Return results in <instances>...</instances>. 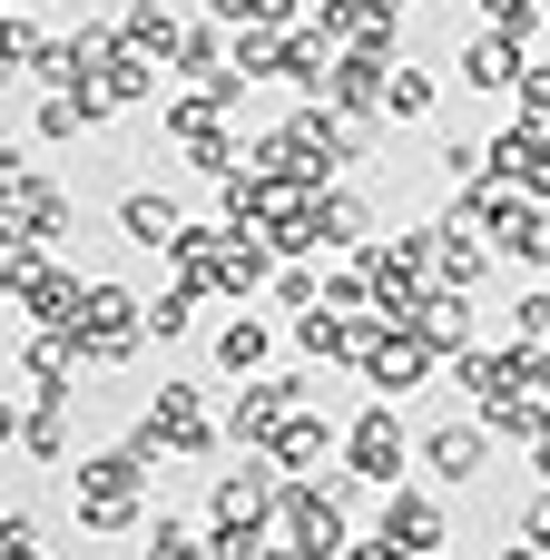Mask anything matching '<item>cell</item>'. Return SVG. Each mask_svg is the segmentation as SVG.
I'll list each match as a JSON object with an SVG mask.
<instances>
[{
    "instance_id": "cell-23",
    "label": "cell",
    "mask_w": 550,
    "mask_h": 560,
    "mask_svg": "<svg viewBox=\"0 0 550 560\" xmlns=\"http://www.w3.org/2000/svg\"><path fill=\"white\" fill-rule=\"evenodd\" d=\"M217 256H226V217H187V236L167 246V276L197 285V295H217Z\"/></svg>"
},
{
    "instance_id": "cell-27",
    "label": "cell",
    "mask_w": 550,
    "mask_h": 560,
    "mask_svg": "<svg viewBox=\"0 0 550 560\" xmlns=\"http://www.w3.org/2000/svg\"><path fill=\"white\" fill-rule=\"evenodd\" d=\"M492 246L522 256V266H550V197H512V217L492 226Z\"/></svg>"
},
{
    "instance_id": "cell-38",
    "label": "cell",
    "mask_w": 550,
    "mask_h": 560,
    "mask_svg": "<svg viewBox=\"0 0 550 560\" xmlns=\"http://www.w3.org/2000/svg\"><path fill=\"white\" fill-rule=\"evenodd\" d=\"M10 226H20V236H39V246H59V236L79 226V207H69V187H49V197H39V207H20Z\"/></svg>"
},
{
    "instance_id": "cell-24",
    "label": "cell",
    "mask_w": 550,
    "mask_h": 560,
    "mask_svg": "<svg viewBox=\"0 0 550 560\" xmlns=\"http://www.w3.org/2000/svg\"><path fill=\"white\" fill-rule=\"evenodd\" d=\"M167 79H187V89H207V79H226V20H217V10H197V20H187V39H177V59H167Z\"/></svg>"
},
{
    "instance_id": "cell-42",
    "label": "cell",
    "mask_w": 550,
    "mask_h": 560,
    "mask_svg": "<svg viewBox=\"0 0 550 560\" xmlns=\"http://www.w3.org/2000/svg\"><path fill=\"white\" fill-rule=\"evenodd\" d=\"M20 433H30V384L10 374V384H0V443H20Z\"/></svg>"
},
{
    "instance_id": "cell-37",
    "label": "cell",
    "mask_w": 550,
    "mask_h": 560,
    "mask_svg": "<svg viewBox=\"0 0 550 560\" xmlns=\"http://www.w3.org/2000/svg\"><path fill=\"white\" fill-rule=\"evenodd\" d=\"M138 560H217V541H207L197 522H148V551Z\"/></svg>"
},
{
    "instance_id": "cell-31",
    "label": "cell",
    "mask_w": 550,
    "mask_h": 560,
    "mask_svg": "<svg viewBox=\"0 0 550 560\" xmlns=\"http://www.w3.org/2000/svg\"><path fill=\"white\" fill-rule=\"evenodd\" d=\"M226 69H246V79H285V30H226Z\"/></svg>"
},
{
    "instance_id": "cell-15",
    "label": "cell",
    "mask_w": 550,
    "mask_h": 560,
    "mask_svg": "<svg viewBox=\"0 0 550 560\" xmlns=\"http://www.w3.org/2000/svg\"><path fill=\"white\" fill-rule=\"evenodd\" d=\"M79 295H89V276H69V266H39V276H30L10 305H20V325H30V335H69V325H79Z\"/></svg>"
},
{
    "instance_id": "cell-10",
    "label": "cell",
    "mask_w": 550,
    "mask_h": 560,
    "mask_svg": "<svg viewBox=\"0 0 550 560\" xmlns=\"http://www.w3.org/2000/svg\"><path fill=\"white\" fill-rule=\"evenodd\" d=\"M522 69H531V59H522V39L482 20V30L463 39V59H453V89H472V98H512V89H522Z\"/></svg>"
},
{
    "instance_id": "cell-30",
    "label": "cell",
    "mask_w": 550,
    "mask_h": 560,
    "mask_svg": "<svg viewBox=\"0 0 550 560\" xmlns=\"http://www.w3.org/2000/svg\"><path fill=\"white\" fill-rule=\"evenodd\" d=\"M433 98H443V79H433V69H413V59H394V89H384V118L423 128V118H433Z\"/></svg>"
},
{
    "instance_id": "cell-18",
    "label": "cell",
    "mask_w": 550,
    "mask_h": 560,
    "mask_svg": "<svg viewBox=\"0 0 550 560\" xmlns=\"http://www.w3.org/2000/svg\"><path fill=\"white\" fill-rule=\"evenodd\" d=\"M413 335H423V345H433V354L453 364V354H472V335H482V315H472V295H463V285H433V295L413 305Z\"/></svg>"
},
{
    "instance_id": "cell-35",
    "label": "cell",
    "mask_w": 550,
    "mask_h": 560,
    "mask_svg": "<svg viewBox=\"0 0 550 560\" xmlns=\"http://www.w3.org/2000/svg\"><path fill=\"white\" fill-rule=\"evenodd\" d=\"M49 197V177H39V158L30 148H0V217H20V207H39Z\"/></svg>"
},
{
    "instance_id": "cell-5",
    "label": "cell",
    "mask_w": 550,
    "mask_h": 560,
    "mask_svg": "<svg viewBox=\"0 0 550 560\" xmlns=\"http://www.w3.org/2000/svg\"><path fill=\"white\" fill-rule=\"evenodd\" d=\"M276 502H285V472L266 453H236V472H217L207 492V532H276Z\"/></svg>"
},
{
    "instance_id": "cell-2",
    "label": "cell",
    "mask_w": 550,
    "mask_h": 560,
    "mask_svg": "<svg viewBox=\"0 0 550 560\" xmlns=\"http://www.w3.org/2000/svg\"><path fill=\"white\" fill-rule=\"evenodd\" d=\"M217 443H226V423L207 413V384H187V374H167V394H148V413L128 423L138 463H207Z\"/></svg>"
},
{
    "instance_id": "cell-28",
    "label": "cell",
    "mask_w": 550,
    "mask_h": 560,
    "mask_svg": "<svg viewBox=\"0 0 550 560\" xmlns=\"http://www.w3.org/2000/svg\"><path fill=\"white\" fill-rule=\"evenodd\" d=\"M266 354H276V335H266V315H226L217 325V374H266Z\"/></svg>"
},
{
    "instance_id": "cell-22",
    "label": "cell",
    "mask_w": 550,
    "mask_h": 560,
    "mask_svg": "<svg viewBox=\"0 0 550 560\" xmlns=\"http://www.w3.org/2000/svg\"><path fill=\"white\" fill-rule=\"evenodd\" d=\"M482 276H492V236L443 217V226H433V285H463V295H472Z\"/></svg>"
},
{
    "instance_id": "cell-3",
    "label": "cell",
    "mask_w": 550,
    "mask_h": 560,
    "mask_svg": "<svg viewBox=\"0 0 550 560\" xmlns=\"http://www.w3.org/2000/svg\"><path fill=\"white\" fill-rule=\"evenodd\" d=\"M69 345L89 354V374H118V364H138V354H148V295H138V285H118V276H89Z\"/></svg>"
},
{
    "instance_id": "cell-7",
    "label": "cell",
    "mask_w": 550,
    "mask_h": 560,
    "mask_svg": "<svg viewBox=\"0 0 550 560\" xmlns=\"http://www.w3.org/2000/svg\"><path fill=\"white\" fill-rule=\"evenodd\" d=\"M433 364H443V354H433V345L413 335V315H384V335L364 345V364H354V374H364V384H374L384 404H403L413 384H433Z\"/></svg>"
},
{
    "instance_id": "cell-9",
    "label": "cell",
    "mask_w": 550,
    "mask_h": 560,
    "mask_svg": "<svg viewBox=\"0 0 550 560\" xmlns=\"http://www.w3.org/2000/svg\"><path fill=\"white\" fill-rule=\"evenodd\" d=\"M413 472H423L433 492L482 482V472H492V423H482V413H472V423H433V433L413 443Z\"/></svg>"
},
{
    "instance_id": "cell-4",
    "label": "cell",
    "mask_w": 550,
    "mask_h": 560,
    "mask_svg": "<svg viewBox=\"0 0 550 560\" xmlns=\"http://www.w3.org/2000/svg\"><path fill=\"white\" fill-rule=\"evenodd\" d=\"M364 276H374V305L384 315H413L433 295V226H394L364 246Z\"/></svg>"
},
{
    "instance_id": "cell-40",
    "label": "cell",
    "mask_w": 550,
    "mask_h": 560,
    "mask_svg": "<svg viewBox=\"0 0 550 560\" xmlns=\"http://www.w3.org/2000/svg\"><path fill=\"white\" fill-rule=\"evenodd\" d=\"M49 541H39V522L30 512H0V560H39Z\"/></svg>"
},
{
    "instance_id": "cell-36",
    "label": "cell",
    "mask_w": 550,
    "mask_h": 560,
    "mask_svg": "<svg viewBox=\"0 0 550 560\" xmlns=\"http://www.w3.org/2000/svg\"><path fill=\"white\" fill-rule=\"evenodd\" d=\"M226 30H295V20H315L305 0H207Z\"/></svg>"
},
{
    "instance_id": "cell-20",
    "label": "cell",
    "mask_w": 550,
    "mask_h": 560,
    "mask_svg": "<svg viewBox=\"0 0 550 560\" xmlns=\"http://www.w3.org/2000/svg\"><path fill=\"white\" fill-rule=\"evenodd\" d=\"M344 49H374V59H394V20H403V0H325L315 10Z\"/></svg>"
},
{
    "instance_id": "cell-47",
    "label": "cell",
    "mask_w": 550,
    "mask_h": 560,
    "mask_svg": "<svg viewBox=\"0 0 550 560\" xmlns=\"http://www.w3.org/2000/svg\"><path fill=\"white\" fill-rule=\"evenodd\" d=\"M423 560H472V551H423Z\"/></svg>"
},
{
    "instance_id": "cell-34",
    "label": "cell",
    "mask_w": 550,
    "mask_h": 560,
    "mask_svg": "<svg viewBox=\"0 0 550 560\" xmlns=\"http://www.w3.org/2000/svg\"><path fill=\"white\" fill-rule=\"evenodd\" d=\"M187 325H197V285H177V276H167V285L148 295V345H177Z\"/></svg>"
},
{
    "instance_id": "cell-39",
    "label": "cell",
    "mask_w": 550,
    "mask_h": 560,
    "mask_svg": "<svg viewBox=\"0 0 550 560\" xmlns=\"http://www.w3.org/2000/svg\"><path fill=\"white\" fill-rule=\"evenodd\" d=\"M512 345H550V285H531V295L512 305Z\"/></svg>"
},
{
    "instance_id": "cell-21",
    "label": "cell",
    "mask_w": 550,
    "mask_h": 560,
    "mask_svg": "<svg viewBox=\"0 0 550 560\" xmlns=\"http://www.w3.org/2000/svg\"><path fill=\"white\" fill-rule=\"evenodd\" d=\"M118 39H128V30H118ZM89 89L108 98V118H118V108H148V98L167 89V59H148V49H118V59H108Z\"/></svg>"
},
{
    "instance_id": "cell-26",
    "label": "cell",
    "mask_w": 550,
    "mask_h": 560,
    "mask_svg": "<svg viewBox=\"0 0 550 560\" xmlns=\"http://www.w3.org/2000/svg\"><path fill=\"white\" fill-rule=\"evenodd\" d=\"M217 128H236V118L217 108V89H187V79H177V89H167V138H177V158H187V148H207Z\"/></svg>"
},
{
    "instance_id": "cell-12",
    "label": "cell",
    "mask_w": 550,
    "mask_h": 560,
    "mask_svg": "<svg viewBox=\"0 0 550 560\" xmlns=\"http://www.w3.org/2000/svg\"><path fill=\"white\" fill-rule=\"evenodd\" d=\"M374 236H384V226H374V197H364V187H344V177L315 187V246H325V256H364Z\"/></svg>"
},
{
    "instance_id": "cell-1",
    "label": "cell",
    "mask_w": 550,
    "mask_h": 560,
    "mask_svg": "<svg viewBox=\"0 0 550 560\" xmlns=\"http://www.w3.org/2000/svg\"><path fill=\"white\" fill-rule=\"evenodd\" d=\"M148 482H157V463H138L128 443H108V453H79V463H69L79 532H148Z\"/></svg>"
},
{
    "instance_id": "cell-6",
    "label": "cell",
    "mask_w": 550,
    "mask_h": 560,
    "mask_svg": "<svg viewBox=\"0 0 550 560\" xmlns=\"http://www.w3.org/2000/svg\"><path fill=\"white\" fill-rule=\"evenodd\" d=\"M374 532L394 541V551H453V512H443V492L433 482H394V492H374Z\"/></svg>"
},
{
    "instance_id": "cell-25",
    "label": "cell",
    "mask_w": 550,
    "mask_h": 560,
    "mask_svg": "<svg viewBox=\"0 0 550 560\" xmlns=\"http://www.w3.org/2000/svg\"><path fill=\"white\" fill-rule=\"evenodd\" d=\"M118 30H128V49H148V59H177V39H187V10H177V0H128V10H118Z\"/></svg>"
},
{
    "instance_id": "cell-14",
    "label": "cell",
    "mask_w": 550,
    "mask_h": 560,
    "mask_svg": "<svg viewBox=\"0 0 550 560\" xmlns=\"http://www.w3.org/2000/svg\"><path fill=\"white\" fill-rule=\"evenodd\" d=\"M384 89H394V59H374V49H344L335 59V79H325V108H344V118H384Z\"/></svg>"
},
{
    "instance_id": "cell-29",
    "label": "cell",
    "mask_w": 550,
    "mask_h": 560,
    "mask_svg": "<svg viewBox=\"0 0 550 560\" xmlns=\"http://www.w3.org/2000/svg\"><path fill=\"white\" fill-rule=\"evenodd\" d=\"M30 128H39L49 148H69V138H89V128H98V108H89L79 89H39V108H30Z\"/></svg>"
},
{
    "instance_id": "cell-41",
    "label": "cell",
    "mask_w": 550,
    "mask_h": 560,
    "mask_svg": "<svg viewBox=\"0 0 550 560\" xmlns=\"http://www.w3.org/2000/svg\"><path fill=\"white\" fill-rule=\"evenodd\" d=\"M512 108H522V118H550V59H531V69H522V89H512Z\"/></svg>"
},
{
    "instance_id": "cell-44",
    "label": "cell",
    "mask_w": 550,
    "mask_h": 560,
    "mask_svg": "<svg viewBox=\"0 0 550 560\" xmlns=\"http://www.w3.org/2000/svg\"><path fill=\"white\" fill-rule=\"evenodd\" d=\"M344 560H413V551H394L384 532H354V551H344Z\"/></svg>"
},
{
    "instance_id": "cell-33",
    "label": "cell",
    "mask_w": 550,
    "mask_h": 560,
    "mask_svg": "<svg viewBox=\"0 0 550 560\" xmlns=\"http://www.w3.org/2000/svg\"><path fill=\"white\" fill-rule=\"evenodd\" d=\"M325 305H335V315H374V276H364V256H325Z\"/></svg>"
},
{
    "instance_id": "cell-16",
    "label": "cell",
    "mask_w": 550,
    "mask_h": 560,
    "mask_svg": "<svg viewBox=\"0 0 550 560\" xmlns=\"http://www.w3.org/2000/svg\"><path fill=\"white\" fill-rule=\"evenodd\" d=\"M118 236L148 246V256H167V246L187 236V207H177L167 187H128V197H118Z\"/></svg>"
},
{
    "instance_id": "cell-8",
    "label": "cell",
    "mask_w": 550,
    "mask_h": 560,
    "mask_svg": "<svg viewBox=\"0 0 550 560\" xmlns=\"http://www.w3.org/2000/svg\"><path fill=\"white\" fill-rule=\"evenodd\" d=\"M344 463H354L374 492H394V482H403V463H413V443H403V404H384V394H374V404L344 423Z\"/></svg>"
},
{
    "instance_id": "cell-45",
    "label": "cell",
    "mask_w": 550,
    "mask_h": 560,
    "mask_svg": "<svg viewBox=\"0 0 550 560\" xmlns=\"http://www.w3.org/2000/svg\"><path fill=\"white\" fill-rule=\"evenodd\" d=\"M10 30H20V10L0 0V89H10Z\"/></svg>"
},
{
    "instance_id": "cell-43",
    "label": "cell",
    "mask_w": 550,
    "mask_h": 560,
    "mask_svg": "<svg viewBox=\"0 0 550 560\" xmlns=\"http://www.w3.org/2000/svg\"><path fill=\"white\" fill-rule=\"evenodd\" d=\"M522 541H531V551H550V482L531 492V512H522Z\"/></svg>"
},
{
    "instance_id": "cell-48",
    "label": "cell",
    "mask_w": 550,
    "mask_h": 560,
    "mask_svg": "<svg viewBox=\"0 0 550 560\" xmlns=\"http://www.w3.org/2000/svg\"><path fill=\"white\" fill-rule=\"evenodd\" d=\"M0 236H10V217H0Z\"/></svg>"
},
{
    "instance_id": "cell-17",
    "label": "cell",
    "mask_w": 550,
    "mask_h": 560,
    "mask_svg": "<svg viewBox=\"0 0 550 560\" xmlns=\"http://www.w3.org/2000/svg\"><path fill=\"white\" fill-rule=\"evenodd\" d=\"M276 266H285V256H276V236H256V226H226L217 295H236V305H246V295H266V285H276Z\"/></svg>"
},
{
    "instance_id": "cell-32",
    "label": "cell",
    "mask_w": 550,
    "mask_h": 560,
    "mask_svg": "<svg viewBox=\"0 0 550 560\" xmlns=\"http://www.w3.org/2000/svg\"><path fill=\"white\" fill-rule=\"evenodd\" d=\"M266 295H276V315H315V305H325V266H305V256H285Z\"/></svg>"
},
{
    "instance_id": "cell-11",
    "label": "cell",
    "mask_w": 550,
    "mask_h": 560,
    "mask_svg": "<svg viewBox=\"0 0 550 560\" xmlns=\"http://www.w3.org/2000/svg\"><path fill=\"white\" fill-rule=\"evenodd\" d=\"M374 335H384V305H374V315H335V305L295 315V354H305V364H364Z\"/></svg>"
},
{
    "instance_id": "cell-49",
    "label": "cell",
    "mask_w": 550,
    "mask_h": 560,
    "mask_svg": "<svg viewBox=\"0 0 550 560\" xmlns=\"http://www.w3.org/2000/svg\"><path fill=\"white\" fill-rule=\"evenodd\" d=\"M10 10H20V0H10Z\"/></svg>"
},
{
    "instance_id": "cell-19",
    "label": "cell",
    "mask_w": 550,
    "mask_h": 560,
    "mask_svg": "<svg viewBox=\"0 0 550 560\" xmlns=\"http://www.w3.org/2000/svg\"><path fill=\"white\" fill-rule=\"evenodd\" d=\"M79 364H89V354H79L69 335H30V325H20V384H30V394H69V404H79Z\"/></svg>"
},
{
    "instance_id": "cell-13",
    "label": "cell",
    "mask_w": 550,
    "mask_h": 560,
    "mask_svg": "<svg viewBox=\"0 0 550 560\" xmlns=\"http://www.w3.org/2000/svg\"><path fill=\"white\" fill-rule=\"evenodd\" d=\"M266 463H276L285 482H305V472H325V463H344V433H335V423H325V413L305 404V413H285V423H276V443H266Z\"/></svg>"
},
{
    "instance_id": "cell-46",
    "label": "cell",
    "mask_w": 550,
    "mask_h": 560,
    "mask_svg": "<svg viewBox=\"0 0 550 560\" xmlns=\"http://www.w3.org/2000/svg\"><path fill=\"white\" fill-rule=\"evenodd\" d=\"M531 472H541V482H550V423H541V433H531Z\"/></svg>"
}]
</instances>
